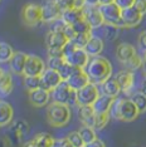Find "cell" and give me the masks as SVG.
<instances>
[{
	"instance_id": "cell-54",
	"label": "cell",
	"mask_w": 146,
	"mask_h": 147,
	"mask_svg": "<svg viewBox=\"0 0 146 147\" xmlns=\"http://www.w3.org/2000/svg\"><path fill=\"white\" fill-rule=\"evenodd\" d=\"M141 68H142V72H144V74L146 76V61H145V59H142V67H141Z\"/></svg>"
},
{
	"instance_id": "cell-53",
	"label": "cell",
	"mask_w": 146,
	"mask_h": 147,
	"mask_svg": "<svg viewBox=\"0 0 146 147\" xmlns=\"http://www.w3.org/2000/svg\"><path fill=\"white\" fill-rule=\"evenodd\" d=\"M111 3H115V0H99V5H103V4H111Z\"/></svg>"
},
{
	"instance_id": "cell-50",
	"label": "cell",
	"mask_w": 146,
	"mask_h": 147,
	"mask_svg": "<svg viewBox=\"0 0 146 147\" xmlns=\"http://www.w3.org/2000/svg\"><path fill=\"white\" fill-rule=\"evenodd\" d=\"M86 5L88 6H98L99 5V0H84Z\"/></svg>"
},
{
	"instance_id": "cell-35",
	"label": "cell",
	"mask_w": 146,
	"mask_h": 147,
	"mask_svg": "<svg viewBox=\"0 0 146 147\" xmlns=\"http://www.w3.org/2000/svg\"><path fill=\"white\" fill-rule=\"evenodd\" d=\"M77 69H79L78 67H73V65L69 64V63L66 62L64 64H63L61 68L58 69V72H59V74H61L63 81H67V79L73 74V73L77 72Z\"/></svg>"
},
{
	"instance_id": "cell-51",
	"label": "cell",
	"mask_w": 146,
	"mask_h": 147,
	"mask_svg": "<svg viewBox=\"0 0 146 147\" xmlns=\"http://www.w3.org/2000/svg\"><path fill=\"white\" fill-rule=\"evenodd\" d=\"M140 92H142L144 94H146V76L145 78L141 81V87H140Z\"/></svg>"
},
{
	"instance_id": "cell-49",
	"label": "cell",
	"mask_w": 146,
	"mask_h": 147,
	"mask_svg": "<svg viewBox=\"0 0 146 147\" xmlns=\"http://www.w3.org/2000/svg\"><path fill=\"white\" fill-rule=\"evenodd\" d=\"M84 6H86V1H84V0H74V6H73V8L82 10Z\"/></svg>"
},
{
	"instance_id": "cell-37",
	"label": "cell",
	"mask_w": 146,
	"mask_h": 147,
	"mask_svg": "<svg viewBox=\"0 0 146 147\" xmlns=\"http://www.w3.org/2000/svg\"><path fill=\"white\" fill-rule=\"evenodd\" d=\"M92 34H76L71 39V42L76 45V48H84Z\"/></svg>"
},
{
	"instance_id": "cell-4",
	"label": "cell",
	"mask_w": 146,
	"mask_h": 147,
	"mask_svg": "<svg viewBox=\"0 0 146 147\" xmlns=\"http://www.w3.org/2000/svg\"><path fill=\"white\" fill-rule=\"evenodd\" d=\"M22 20L28 26H35L42 23V6L35 3H28L22 9Z\"/></svg>"
},
{
	"instance_id": "cell-21",
	"label": "cell",
	"mask_w": 146,
	"mask_h": 147,
	"mask_svg": "<svg viewBox=\"0 0 146 147\" xmlns=\"http://www.w3.org/2000/svg\"><path fill=\"white\" fill-rule=\"evenodd\" d=\"M101 86V92L102 94H106L108 97H114V98H117L118 94L121 93V88H120V84L117 83L115 77H110L108 79L102 83Z\"/></svg>"
},
{
	"instance_id": "cell-27",
	"label": "cell",
	"mask_w": 146,
	"mask_h": 147,
	"mask_svg": "<svg viewBox=\"0 0 146 147\" xmlns=\"http://www.w3.org/2000/svg\"><path fill=\"white\" fill-rule=\"evenodd\" d=\"M102 29V36L108 42H114L117 39L118 34H120V28L116 25L111 24H103L101 26Z\"/></svg>"
},
{
	"instance_id": "cell-18",
	"label": "cell",
	"mask_w": 146,
	"mask_h": 147,
	"mask_svg": "<svg viewBox=\"0 0 146 147\" xmlns=\"http://www.w3.org/2000/svg\"><path fill=\"white\" fill-rule=\"evenodd\" d=\"M115 78H116V81H117L118 84H120L121 91L128 92L132 87H134V83H135L134 72L127 71V69H124V71H120V72L116 73Z\"/></svg>"
},
{
	"instance_id": "cell-38",
	"label": "cell",
	"mask_w": 146,
	"mask_h": 147,
	"mask_svg": "<svg viewBox=\"0 0 146 147\" xmlns=\"http://www.w3.org/2000/svg\"><path fill=\"white\" fill-rule=\"evenodd\" d=\"M66 137H67L68 141L73 145V147H83L84 146V142H83V140H82V137H81V135H79L78 131L69 132Z\"/></svg>"
},
{
	"instance_id": "cell-22",
	"label": "cell",
	"mask_w": 146,
	"mask_h": 147,
	"mask_svg": "<svg viewBox=\"0 0 146 147\" xmlns=\"http://www.w3.org/2000/svg\"><path fill=\"white\" fill-rule=\"evenodd\" d=\"M114 101H115L114 97H108L106 94H99L98 98L96 99L95 103L92 105V108H93L96 115H98V113H108Z\"/></svg>"
},
{
	"instance_id": "cell-41",
	"label": "cell",
	"mask_w": 146,
	"mask_h": 147,
	"mask_svg": "<svg viewBox=\"0 0 146 147\" xmlns=\"http://www.w3.org/2000/svg\"><path fill=\"white\" fill-rule=\"evenodd\" d=\"M58 4V6L63 10H67V9H71L74 6V0H54Z\"/></svg>"
},
{
	"instance_id": "cell-39",
	"label": "cell",
	"mask_w": 146,
	"mask_h": 147,
	"mask_svg": "<svg viewBox=\"0 0 146 147\" xmlns=\"http://www.w3.org/2000/svg\"><path fill=\"white\" fill-rule=\"evenodd\" d=\"M64 63H66L64 57H48V68L58 71Z\"/></svg>"
},
{
	"instance_id": "cell-7",
	"label": "cell",
	"mask_w": 146,
	"mask_h": 147,
	"mask_svg": "<svg viewBox=\"0 0 146 147\" xmlns=\"http://www.w3.org/2000/svg\"><path fill=\"white\" fill-rule=\"evenodd\" d=\"M139 115H140V112L131 99L120 98V103H118V119L120 121L132 122L137 118Z\"/></svg>"
},
{
	"instance_id": "cell-15",
	"label": "cell",
	"mask_w": 146,
	"mask_h": 147,
	"mask_svg": "<svg viewBox=\"0 0 146 147\" xmlns=\"http://www.w3.org/2000/svg\"><path fill=\"white\" fill-rule=\"evenodd\" d=\"M89 57L83 48H76L74 52L72 54H69L68 57H66V62L69 63L73 67H78V68H84L87 65V63L89 61Z\"/></svg>"
},
{
	"instance_id": "cell-24",
	"label": "cell",
	"mask_w": 146,
	"mask_h": 147,
	"mask_svg": "<svg viewBox=\"0 0 146 147\" xmlns=\"http://www.w3.org/2000/svg\"><path fill=\"white\" fill-rule=\"evenodd\" d=\"M13 87H14V82L11 74L0 69V96H9L13 91Z\"/></svg>"
},
{
	"instance_id": "cell-34",
	"label": "cell",
	"mask_w": 146,
	"mask_h": 147,
	"mask_svg": "<svg viewBox=\"0 0 146 147\" xmlns=\"http://www.w3.org/2000/svg\"><path fill=\"white\" fill-rule=\"evenodd\" d=\"M72 28L74 29L76 34H92V28L89 26V24L83 19L78 20L76 24L72 25Z\"/></svg>"
},
{
	"instance_id": "cell-29",
	"label": "cell",
	"mask_w": 146,
	"mask_h": 147,
	"mask_svg": "<svg viewBox=\"0 0 146 147\" xmlns=\"http://www.w3.org/2000/svg\"><path fill=\"white\" fill-rule=\"evenodd\" d=\"M33 141L35 142V145L38 147H52L53 142H54V138L47 132H41L34 136Z\"/></svg>"
},
{
	"instance_id": "cell-14",
	"label": "cell",
	"mask_w": 146,
	"mask_h": 147,
	"mask_svg": "<svg viewBox=\"0 0 146 147\" xmlns=\"http://www.w3.org/2000/svg\"><path fill=\"white\" fill-rule=\"evenodd\" d=\"M68 83V86L71 87V88L73 89V91H79L81 88H83L84 86H87L89 82V78L87 76V73L84 72L83 68H79L77 69V72H74L73 74L69 77V78L66 81Z\"/></svg>"
},
{
	"instance_id": "cell-47",
	"label": "cell",
	"mask_w": 146,
	"mask_h": 147,
	"mask_svg": "<svg viewBox=\"0 0 146 147\" xmlns=\"http://www.w3.org/2000/svg\"><path fill=\"white\" fill-rule=\"evenodd\" d=\"M84 147H106V145H105V142L102 141V140L96 138L92 142H89V143H87V145H84Z\"/></svg>"
},
{
	"instance_id": "cell-12",
	"label": "cell",
	"mask_w": 146,
	"mask_h": 147,
	"mask_svg": "<svg viewBox=\"0 0 146 147\" xmlns=\"http://www.w3.org/2000/svg\"><path fill=\"white\" fill-rule=\"evenodd\" d=\"M82 11H83L84 20L89 24V26L92 28V30H93V29H97V28H101V26L105 24L103 18H102V14H101V11H99L98 6L86 5L84 8L82 9Z\"/></svg>"
},
{
	"instance_id": "cell-9",
	"label": "cell",
	"mask_w": 146,
	"mask_h": 147,
	"mask_svg": "<svg viewBox=\"0 0 146 147\" xmlns=\"http://www.w3.org/2000/svg\"><path fill=\"white\" fill-rule=\"evenodd\" d=\"M42 6V22L43 23H53L62 16V9L54 0H45L41 5Z\"/></svg>"
},
{
	"instance_id": "cell-44",
	"label": "cell",
	"mask_w": 146,
	"mask_h": 147,
	"mask_svg": "<svg viewBox=\"0 0 146 147\" xmlns=\"http://www.w3.org/2000/svg\"><path fill=\"white\" fill-rule=\"evenodd\" d=\"M135 0H115V4L121 9H126V8H130V6H134Z\"/></svg>"
},
{
	"instance_id": "cell-17",
	"label": "cell",
	"mask_w": 146,
	"mask_h": 147,
	"mask_svg": "<svg viewBox=\"0 0 146 147\" xmlns=\"http://www.w3.org/2000/svg\"><path fill=\"white\" fill-rule=\"evenodd\" d=\"M26 59H28V54H26V53L15 52L14 55L11 57L10 62H9V68H10V71L18 76H23L24 74Z\"/></svg>"
},
{
	"instance_id": "cell-23",
	"label": "cell",
	"mask_w": 146,
	"mask_h": 147,
	"mask_svg": "<svg viewBox=\"0 0 146 147\" xmlns=\"http://www.w3.org/2000/svg\"><path fill=\"white\" fill-rule=\"evenodd\" d=\"M13 117H14V109L11 105L5 101H0V127L10 125Z\"/></svg>"
},
{
	"instance_id": "cell-6",
	"label": "cell",
	"mask_w": 146,
	"mask_h": 147,
	"mask_svg": "<svg viewBox=\"0 0 146 147\" xmlns=\"http://www.w3.org/2000/svg\"><path fill=\"white\" fill-rule=\"evenodd\" d=\"M99 93L98 87L93 83H88L83 88L77 91V107L78 106H92L98 98Z\"/></svg>"
},
{
	"instance_id": "cell-32",
	"label": "cell",
	"mask_w": 146,
	"mask_h": 147,
	"mask_svg": "<svg viewBox=\"0 0 146 147\" xmlns=\"http://www.w3.org/2000/svg\"><path fill=\"white\" fill-rule=\"evenodd\" d=\"M23 84L26 91H33L41 87V77L36 76H23Z\"/></svg>"
},
{
	"instance_id": "cell-40",
	"label": "cell",
	"mask_w": 146,
	"mask_h": 147,
	"mask_svg": "<svg viewBox=\"0 0 146 147\" xmlns=\"http://www.w3.org/2000/svg\"><path fill=\"white\" fill-rule=\"evenodd\" d=\"M52 147H73V145L68 141L67 137H61V138H54Z\"/></svg>"
},
{
	"instance_id": "cell-19",
	"label": "cell",
	"mask_w": 146,
	"mask_h": 147,
	"mask_svg": "<svg viewBox=\"0 0 146 147\" xmlns=\"http://www.w3.org/2000/svg\"><path fill=\"white\" fill-rule=\"evenodd\" d=\"M136 54H137V52H136L135 47L128 44V43H121L116 48V58L121 64H125Z\"/></svg>"
},
{
	"instance_id": "cell-28",
	"label": "cell",
	"mask_w": 146,
	"mask_h": 147,
	"mask_svg": "<svg viewBox=\"0 0 146 147\" xmlns=\"http://www.w3.org/2000/svg\"><path fill=\"white\" fill-rule=\"evenodd\" d=\"M14 53L15 52L10 44H8L5 42H0V64H5V63L10 62Z\"/></svg>"
},
{
	"instance_id": "cell-48",
	"label": "cell",
	"mask_w": 146,
	"mask_h": 147,
	"mask_svg": "<svg viewBox=\"0 0 146 147\" xmlns=\"http://www.w3.org/2000/svg\"><path fill=\"white\" fill-rule=\"evenodd\" d=\"M48 57H63L62 49H47Z\"/></svg>"
},
{
	"instance_id": "cell-43",
	"label": "cell",
	"mask_w": 146,
	"mask_h": 147,
	"mask_svg": "<svg viewBox=\"0 0 146 147\" xmlns=\"http://www.w3.org/2000/svg\"><path fill=\"white\" fill-rule=\"evenodd\" d=\"M137 44H139V47H140L141 51L144 53H146V30H142L140 34H139Z\"/></svg>"
},
{
	"instance_id": "cell-2",
	"label": "cell",
	"mask_w": 146,
	"mask_h": 147,
	"mask_svg": "<svg viewBox=\"0 0 146 147\" xmlns=\"http://www.w3.org/2000/svg\"><path fill=\"white\" fill-rule=\"evenodd\" d=\"M72 117L71 107L58 102H52L47 108V121L52 127L61 128L68 125Z\"/></svg>"
},
{
	"instance_id": "cell-30",
	"label": "cell",
	"mask_w": 146,
	"mask_h": 147,
	"mask_svg": "<svg viewBox=\"0 0 146 147\" xmlns=\"http://www.w3.org/2000/svg\"><path fill=\"white\" fill-rule=\"evenodd\" d=\"M78 132H79V135H81L82 140H83L84 145H87V143L92 142L93 140L97 138V135H96V129L93 128V127H91V126L83 125V126L81 127V128L78 129Z\"/></svg>"
},
{
	"instance_id": "cell-3",
	"label": "cell",
	"mask_w": 146,
	"mask_h": 147,
	"mask_svg": "<svg viewBox=\"0 0 146 147\" xmlns=\"http://www.w3.org/2000/svg\"><path fill=\"white\" fill-rule=\"evenodd\" d=\"M51 96L53 102L68 105L69 107L77 106V92L73 91L66 81H63L58 87H55L51 92Z\"/></svg>"
},
{
	"instance_id": "cell-52",
	"label": "cell",
	"mask_w": 146,
	"mask_h": 147,
	"mask_svg": "<svg viewBox=\"0 0 146 147\" xmlns=\"http://www.w3.org/2000/svg\"><path fill=\"white\" fill-rule=\"evenodd\" d=\"M24 147H38V146H36V145H35V142H34V141H33V140H32V141L26 142L25 145H24Z\"/></svg>"
},
{
	"instance_id": "cell-56",
	"label": "cell",
	"mask_w": 146,
	"mask_h": 147,
	"mask_svg": "<svg viewBox=\"0 0 146 147\" xmlns=\"http://www.w3.org/2000/svg\"><path fill=\"white\" fill-rule=\"evenodd\" d=\"M83 147H84V146H83Z\"/></svg>"
},
{
	"instance_id": "cell-31",
	"label": "cell",
	"mask_w": 146,
	"mask_h": 147,
	"mask_svg": "<svg viewBox=\"0 0 146 147\" xmlns=\"http://www.w3.org/2000/svg\"><path fill=\"white\" fill-rule=\"evenodd\" d=\"M130 99L134 102V105L137 107L140 113L146 112V94H144L142 92L139 91V92H135L134 94L131 96Z\"/></svg>"
},
{
	"instance_id": "cell-8",
	"label": "cell",
	"mask_w": 146,
	"mask_h": 147,
	"mask_svg": "<svg viewBox=\"0 0 146 147\" xmlns=\"http://www.w3.org/2000/svg\"><path fill=\"white\" fill-rule=\"evenodd\" d=\"M62 82H63V79L61 74H59V72L55 71V69L48 68V67L41 76V88L45 89L48 92H52Z\"/></svg>"
},
{
	"instance_id": "cell-46",
	"label": "cell",
	"mask_w": 146,
	"mask_h": 147,
	"mask_svg": "<svg viewBox=\"0 0 146 147\" xmlns=\"http://www.w3.org/2000/svg\"><path fill=\"white\" fill-rule=\"evenodd\" d=\"M62 33H63V34H64L66 36H67L68 40H71L73 36L76 35V32H74V29L72 28V25H67V24H66V26H64V29H63Z\"/></svg>"
},
{
	"instance_id": "cell-55",
	"label": "cell",
	"mask_w": 146,
	"mask_h": 147,
	"mask_svg": "<svg viewBox=\"0 0 146 147\" xmlns=\"http://www.w3.org/2000/svg\"><path fill=\"white\" fill-rule=\"evenodd\" d=\"M144 59H145V61H146V53H145V55H144Z\"/></svg>"
},
{
	"instance_id": "cell-36",
	"label": "cell",
	"mask_w": 146,
	"mask_h": 147,
	"mask_svg": "<svg viewBox=\"0 0 146 147\" xmlns=\"http://www.w3.org/2000/svg\"><path fill=\"white\" fill-rule=\"evenodd\" d=\"M142 59L144 58H141L139 54H136L135 57H132L128 62H126L124 65H125V68L127 69V71H131V72L137 71V69H140L142 67Z\"/></svg>"
},
{
	"instance_id": "cell-20",
	"label": "cell",
	"mask_w": 146,
	"mask_h": 147,
	"mask_svg": "<svg viewBox=\"0 0 146 147\" xmlns=\"http://www.w3.org/2000/svg\"><path fill=\"white\" fill-rule=\"evenodd\" d=\"M103 47H105V43L102 40V38H98L96 35H91V38H89V40L87 42V44H86L83 49L89 57H97L102 53Z\"/></svg>"
},
{
	"instance_id": "cell-1",
	"label": "cell",
	"mask_w": 146,
	"mask_h": 147,
	"mask_svg": "<svg viewBox=\"0 0 146 147\" xmlns=\"http://www.w3.org/2000/svg\"><path fill=\"white\" fill-rule=\"evenodd\" d=\"M84 72L87 73L89 82L96 86L102 84L106 79L112 77V64L107 58L101 55L91 57L84 67Z\"/></svg>"
},
{
	"instance_id": "cell-42",
	"label": "cell",
	"mask_w": 146,
	"mask_h": 147,
	"mask_svg": "<svg viewBox=\"0 0 146 147\" xmlns=\"http://www.w3.org/2000/svg\"><path fill=\"white\" fill-rule=\"evenodd\" d=\"M74 49H76V45L73 44V43L71 40H68L67 43L64 44V47L62 48V53H63V57H68L69 54H72L73 52H74Z\"/></svg>"
},
{
	"instance_id": "cell-16",
	"label": "cell",
	"mask_w": 146,
	"mask_h": 147,
	"mask_svg": "<svg viewBox=\"0 0 146 147\" xmlns=\"http://www.w3.org/2000/svg\"><path fill=\"white\" fill-rule=\"evenodd\" d=\"M67 42H68L67 36L63 34L62 32L51 30L47 33V36H45L47 49H62Z\"/></svg>"
},
{
	"instance_id": "cell-25",
	"label": "cell",
	"mask_w": 146,
	"mask_h": 147,
	"mask_svg": "<svg viewBox=\"0 0 146 147\" xmlns=\"http://www.w3.org/2000/svg\"><path fill=\"white\" fill-rule=\"evenodd\" d=\"M78 117L83 125L93 127L96 113L92 106H78Z\"/></svg>"
},
{
	"instance_id": "cell-11",
	"label": "cell",
	"mask_w": 146,
	"mask_h": 147,
	"mask_svg": "<svg viewBox=\"0 0 146 147\" xmlns=\"http://www.w3.org/2000/svg\"><path fill=\"white\" fill-rule=\"evenodd\" d=\"M47 69V65H45L44 61L38 55L30 54L28 55V59H26L25 63V68H24V74L23 76H36L41 77L42 73Z\"/></svg>"
},
{
	"instance_id": "cell-26",
	"label": "cell",
	"mask_w": 146,
	"mask_h": 147,
	"mask_svg": "<svg viewBox=\"0 0 146 147\" xmlns=\"http://www.w3.org/2000/svg\"><path fill=\"white\" fill-rule=\"evenodd\" d=\"M61 19L67 25H73V24H76L78 20L83 19V11L79 10V9H76V8L67 9V10L62 11Z\"/></svg>"
},
{
	"instance_id": "cell-13",
	"label": "cell",
	"mask_w": 146,
	"mask_h": 147,
	"mask_svg": "<svg viewBox=\"0 0 146 147\" xmlns=\"http://www.w3.org/2000/svg\"><path fill=\"white\" fill-rule=\"evenodd\" d=\"M51 92L43 88H36L33 91H28V101L33 107H45L51 101Z\"/></svg>"
},
{
	"instance_id": "cell-10",
	"label": "cell",
	"mask_w": 146,
	"mask_h": 147,
	"mask_svg": "<svg viewBox=\"0 0 146 147\" xmlns=\"http://www.w3.org/2000/svg\"><path fill=\"white\" fill-rule=\"evenodd\" d=\"M142 18H144V15L135 6H130V8L121 10L122 28H135L142 22Z\"/></svg>"
},
{
	"instance_id": "cell-5",
	"label": "cell",
	"mask_w": 146,
	"mask_h": 147,
	"mask_svg": "<svg viewBox=\"0 0 146 147\" xmlns=\"http://www.w3.org/2000/svg\"><path fill=\"white\" fill-rule=\"evenodd\" d=\"M98 8H99V11H101V14H102L105 24H111V25L118 26V28H122L121 9L118 8L115 3L98 5Z\"/></svg>"
},
{
	"instance_id": "cell-45",
	"label": "cell",
	"mask_w": 146,
	"mask_h": 147,
	"mask_svg": "<svg viewBox=\"0 0 146 147\" xmlns=\"http://www.w3.org/2000/svg\"><path fill=\"white\" fill-rule=\"evenodd\" d=\"M134 6L141 13L142 15L146 14V0H135Z\"/></svg>"
},
{
	"instance_id": "cell-33",
	"label": "cell",
	"mask_w": 146,
	"mask_h": 147,
	"mask_svg": "<svg viewBox=\"0 0 146 147\" xmlns=\"http://www.w3.org/2000/svg\"><path fill=\"white\" fill-rule=\"evenodd\" d=\"M110 115L108 113H98V115H96L95 117V122H93V128L96 131H101V129H103L106 126L108 125L110 122Z\"/></svg>"
}]
</instances>
